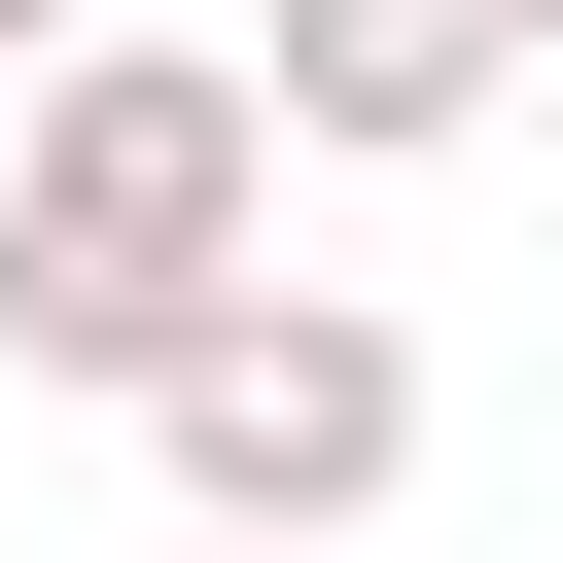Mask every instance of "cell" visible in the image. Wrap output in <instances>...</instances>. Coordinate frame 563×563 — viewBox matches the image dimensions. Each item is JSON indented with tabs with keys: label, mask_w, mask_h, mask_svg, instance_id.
Masks as SVG:
<instances>
[{
	"label": "cell",
	"mask_w": 563,
	"mask_h": 563,
	"mask_svg": "<svg viewBox=\"0 0 563 563\" xmlns=\"http://www.w3.org/2000/svg\"><path fill=\"white\" fill-rule=\"evenodd\" d=\"M493 35H563V0H493Z\"/></svg>",
	"instance_id": "obj_5"
},
{
	"label": "cell",
	"mask_w": 563,
	"mask_h": 563,
	"mask_svg": "<svg viewBox=\"0 0 563 563\" xmlns=\"http://www.w3.org/2000/svg\"><path fill=\"white\" fill-rule=\"evenodd\" d=\"M141 457H176V563H352V528L422 493V352H387L352 282H282V317H211V352L141 387Z\"/></svg>",
	"instance_id": "obj_2"
},
{
	"label": "cell",
	"mask_w": 563,
	"mask_h": 563,
	"mask_svg": "<svg viewBox=\"0 0 563 563\" xmlns=\"http://www.w3.org/2000/svg\"><path fill=\"white\" fill-rule=\"evenodd\" d=\"M35 70H70V0H0V106H35Z\"/></svg>",
	"instance_id": "obj_4"
},
{
	"label": "cell",
	"mask_w": 563,
	"mask_h": 563,
	"mask_svg": "<svg viewBox=\"0 0 563 563\" xmlns=\"http://www.w3.org/2000/svg\"><path fill=\"white\" fill-rule=\"evenodd\" d=\"M493 70H528L493 0H282V35H246V106H282L317 176H422V141H493Z\"/></svg>",
	"instance_id": "obj_3"
},
{
	"label": "cell",
	"mask_w": 563,
	"mask_h": 563,
	"mask_svg": "<svg viewBox=\"0 0 563 563\" xmlns=\"http://www.w3.org/2000/svg\"><path fill=\"white\" fill-rule=\"evenodd\" d=\"M211 317H282V106H246V35H70L0 106V352L141 422Z\"/></svg>",
	"instance_id": "obj_1"
}]
</instances>
